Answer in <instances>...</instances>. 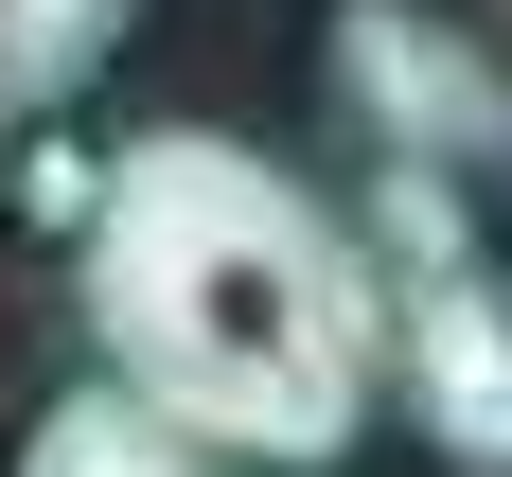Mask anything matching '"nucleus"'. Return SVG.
Returning <instances> with one entry per match:
<instances>
[{"mask_svg": "<svg viewBox=\"0 0 512 477\" xmlns=\"http://www.w3.org/2000/svg\"><path fill=\"white\" fill-rule=\"evenodd\" d=\"M354 248L389 265L371 318H389V389H407V424H424L460 477H512V265L477 248V212L442 195V177H371Z\"/></svg>", "mask_w": 512, "mask_h": 477, "instance_id": "2", "label": "nucleus"}, {"mask_svg": "<svg viewBox=\"0 0 512 477\" xmlns=\"http://www.w3.org/2000/svg\"><path fill=\"white\" fill-rule=\"evenodd\" d=\"M89 336L106 389H142L159 424H195L230 477H336L371 442V248L283 177L265 142L212 124H142L89 177Z\"/></svg>", "mask_w": 512, "mask_h": 477, "instance_id": "1", "label": "nucleus"}, {"mask_svg": "<svg viewBox=\"0 0 512 477\" xmlns=\"http://www.w3.org/2000/svg\"><path fill=\"white\" fill-rule=\"evenodd\" d=\"M124 18H142V0H0V124L71 106L106 53H124Z\"/></svg>", "mask_w": 512, "mask_h": 477, "instance_id": "5", "label": "nucleus"}, {"mask_svg": "<svg viewBox=\"0 0 512 477\" xmlns=\"http://www.w3.org/2000/svg\"><path fill=\"white\" fill-rule=\"evenodd\" d=\"M18 477H230V460H212L195 424H159L142 389H106V371H89V389H53V407H36Z\"/></svg>", "mask_w": 512, "mask_h": 477, "instance_id": "4", "label": "nucleus"}, {"mask_svg": "<svg viewBox=\"0 0 512 477\" xmlns=\"http://www.w3.org/2000/svg\"><path fill=\"white\" fill-rule=\"evenodd\" d=\"M318 71L371 124V177H442V195L512 177V53H477L442 0H336Z\"/></svg>", "mask_w": 512, "mask_h": 477, "instance_id": "3", "label": "nucleus"}]
</instances>
